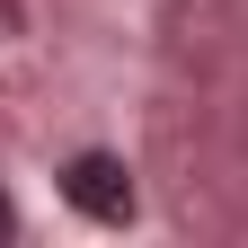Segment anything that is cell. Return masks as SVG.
Segmentation results:
<instances>
[{
    "label": "cell",
    "mask_w": 248,
    "mask_h": 248,
    "mask_svg": "<svg viewBox=\"0 0 248 248\" xmlns=\"http://www.w3.org/2000/svg\"><path fill=\"white\" fill-rule=\"evenodd\" d=\"M62 195H71L89 222H133V177H124V160H107V151H80V160L62 169Z\"/></svg>",
    "instance_id": "obj_1"
}]
</instances>
